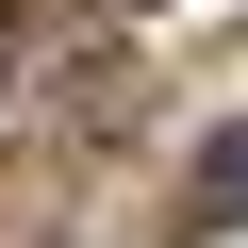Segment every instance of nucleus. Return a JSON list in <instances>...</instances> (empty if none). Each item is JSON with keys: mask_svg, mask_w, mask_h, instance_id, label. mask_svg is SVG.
<instances>
[{"mask_svg": "<svg viewBox=\"0 0 248 248\" xmlns=\"http://www.w3.org/2000/svg\"><path fill=\"white\" fill-rule=\"evenodd\" d=\"M232 215H248V116L199 149V232H232Z\"/></svg>", "mask_w": 248, "mask_h": 248, "instance_id": "1", "label": "nucleus"}, {"mask_svg": "<svg viewBox=\"0 0 248 248\" xmlns=\"http://www.w3.org/2000/svg\"><path fill=\"white\" fill-rule=\"evenodd\" d=\"M0 17H17V0H0Z\"/></svg>", "mask_w": 248, "mask_h": 248, "instance_id": "2", "label": "nucleus"}]
</instances>
